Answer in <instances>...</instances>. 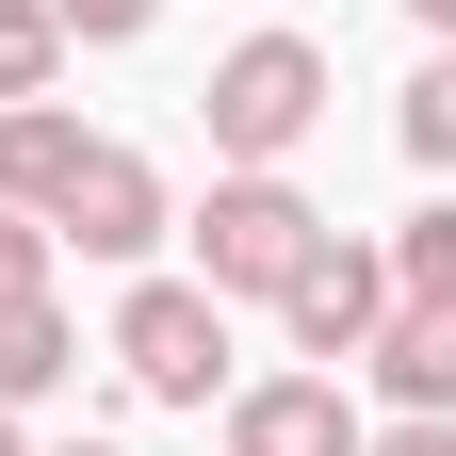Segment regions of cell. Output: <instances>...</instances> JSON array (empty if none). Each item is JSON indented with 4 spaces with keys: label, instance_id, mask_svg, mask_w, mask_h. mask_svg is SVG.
Returning <instances> with one entry per match:
<instances>
[{
    "label": "cell",
    "instance_id": "obj_1",
    "mask_svg": "<svg viewBox=\"0 0 456 456\" xmlns=\"http://www.w3.org/2000/svg\"><path fill=\"white\" fill-rule=\"evenodd\" d=\"M196 114H212V163H294V147L326 131V49H310V33H245V49H212Z\"/></svg>",
    "mask_w": 456,
    "mask_h": 456
},
{
    "label": "cell",
    "instance_id": "obj_2",
    "mask_svg": "<svg viewBox=\"0 0 456 456\" xmlns=\"http://www.w3.org/2000/svg\"><path fill=\"white\" fill-rule=\"evenodd\" d=\"M180 245H196V294H261V310H277V277L326 245V212L277 180V163H228L212 212H180Z\"/></svg>",
    "mask_w": 456,
    "mask_h": 456
},
{
    "label": "cell",
    "instance_id": "obj_3",
    "mask_svg": "<svg viewBox=\"0 0 456 456\" xmlns=\"http://www.w3.org/2000/svg\"><path fill=\"white\" fill-rule=\"evenodd\" d=\"M114 375H131L147 408H212V391H228V294H196V277H131Z\"/></svg>",
    "mask_w": 456,
    "mask_h": 456
},
{
    "label": "cell",
    "instance_id": "obj_4",
    "mask_svg": "<svg viewBox=\"0 0 456 456\" xmlns=\"http://www.w3.org/2000/svg\"><path fill=\"white\" fill-rule=\"evenodd\" d=\"M163 228H180V212H163V163L147 147H82L66 196H49V245H82V261H147Z\"/></svg>",
    "mask_w": 456,
    "mask_h": 456
},
{
    "label": "cell",
    "instance_id": "obj_5",
    "mask_svg": "<svg viewBox=\"0 0 456 456\" xmlns=\"http://www.w3.org/2000/svg\"><path fill=\"white\" fill-rule=\"evenodd\" d=\"M277 326H294V359H359V342L391 326V261L326 228V245H310L294 277H277Z\"/></svg>",
    "mask_w": 456,
    "mask_h": 456
},
{
    "label": "cell",
    "instance_id": "obj_6",
    "mask_svg": "<svg viewBox=\"0 0 456 456\" xmlns=\"http://www.w3.org/2000/svg\"><path fill=\"white\" fill-rule=\"evenodd\" d=\"M228 456H359L342 375H245L228 391Z\"/></svg>",
    "mask_w": 456,
    "mask_h": 456
},
{
    "label": "cell",
    "instance_id": "obj_7",
    "mask_svg": "<svg viewBox=\"0 0 456 456\" xmlns=\"http://www.w3.org/2000/svg\"><path fill=\"white\" fill-rule=\"evenodd\" d=\"M359 375L391 391V424H456V310H391L359 342Z\"/></svg>",
    "mask_w": 456,
    "mask_h": 456
},
{
    "label": "cell",
    "instance_id": "obj_8",
    "mask_svg": "<svg viewBox=\"0 0 456 456\" xmlns=\"http://www.w3.org/2000/svg\"><path fill=\"white\" fill-rule=\"evenodd\" d=\"M98 131H82V114L66 98H0V212H33L49 228V196H66V163H82Z\"/></svg>",
    "mask_w": 456,
    "mask_h": 456
},
{
    "label": "cell",
    "instance_id": "obj_9",
    "mask_svg": "<svg viewBox=\"0 0 456 456\" xmlns=\"http://www.w3.org/2000/svg\"><path fill=\"white\" fill-rule=\"evenodd\" d=\"M66 375H82V326L49 294H0V408H33V391H66Z\"/></svg>",
    "mask_w": 456,
    "mask_h": 456
},
{
    "label": "cell",
    "instance_id": "obj_10",
    "mask_svg": "<svg viewBox=\"0 0 456 456\" xmlns=\"http://www.w3.org/2000/svg\"><path fill=\"white\" fill-rule=\"evenodd\" d=\"M375 261H391V310H456V196H440V212H408Z\"/></svg>",
    "mask_w": 456,
    "mask_h": 456
},
{
    "label": "cell",
    "instance_id": "obj_11",
    "mask_svg": "<svg viewBox=\"0 0 456 456\" xmlns=\"http://www.w3.org/2000/svg\"><path fill=\"white\" fill-rule=\"evenodd\" d=\"M66 82V17L49 0H0V98H49Z\"/></svg>",
    "mask_w": 456,
    "mask_h": 456
},
{
    "label": "cell",
    "instance_id": "obj_12",
    "mask_svg": "<svg viewBox=\"0 0 456 456\" xmlns=\"http://www.w3.org/2000/svg\"><path fill=\"white\" fill-rule=\"evenodd\" d=\"M391 131H408V163H440V180H456V49L408 82V114H391Z\"/></svg>",
    "mask_w": 456,
    "mask_h": 456
},
{
    "label": "cell",
    "instance_id": "obj_13",
    "mask_svg": "<svg viewBox=\"0 0 456 456\" xmlns=\"http://www.w3.org/2000/svg\"><path fill=\"white\" fill-rule=\"evenodd\" d=\"M49 17H66V49H131V33L163 17V0H49Z\"/></svg>",
    "mask_w": 456,
    "mask_h": 456
},
{
    "label": "cell",
    "instance_id": "obj_14",
    "mask_svg": "<svg viewBox=\"0 0 456 456\" xmlns=\"http://www.w3.org/2000/svg\"><path fill=\"white\" fill-rule=\"evenodd\" d=\"M0 294H49V228L33 212H0Z\"/></svg>",
    "mask_w": 456,
    "mask_h": 456
},
{
    "label": "cell",
    "instance_id": "obj_15",
    "mask_svg": "<svg viewBox=\"0 0 456 456\" xmlns=\"http://www.w3.org/2000/svg\"><path fill=\"white\" fill-rule=\"evenodd\" d=\"M359 456H456V424H375Z\"/></svg>",
    "mask_w": 456,
    "mask_h": 456
},
{
    "label": "cell",
    "instance_id": "obj_16",
    "mask_svg": "<svg viewBox=\"0 0 456 456\" xmlns=\"http://www.w3.org/2000/svg\"><path fill=\"white\" fill-rule=\"evenodd\" d=\"M408 17H424V33H440V49H456V0H408Z\"/></svg>",
    "mask_w": 456,
    "mask_h": 456
},
{
    "label": "cell",
    "instance_id": "obj_17",
    "mask_svg": "<svg viewBox=\"0 0 456 456\" xmlns=\"http://www.w3.org/2000/svg\"><path fill=\"white\" fill-rule=\"evenodd\" d=\"M0 456H33V440H17V408H0Z\"/></svg>",
    "mask_w": 456,
    "mask_h": 456
},
{
    "label": "cell",
    "instance_id": "obj_18",
    "mask_svg": "<svg viewBox=\"0 0 456 456\" xmlns=\"http://www.w3.org/2000/svg\"><path fill=\"white\" fill-rule=\"evenodd\" d=\"M49 456H114V440H49Z\"/></svg>",
    "mask_w": 456,
    "mask_h": 456
}]
</instances>
